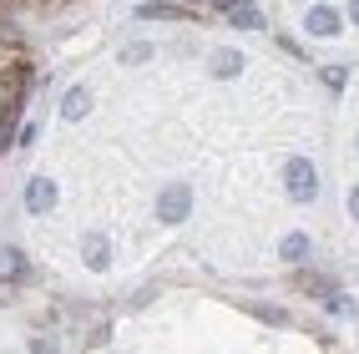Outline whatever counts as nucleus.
<instances>
[{
	"label": "nucleus",
	"instance_id": "14",
	"mask_svg": "<svg viewBox=\"0 0 359 354\" xmlns=\"http://www.w3.org/2000/svg\"><path fill=\"white\" fill-rule=\"evenodd\" d=\"M218 6H238V0H218Z\"/></svg>",
	"mask_w": 359,
	"mask_h": 354
},
{
	"label": "nucleus",
	"instance_id": "5",
	"mask_svg": "<svg viewBox=\"0 0 359 354\" xmlns=\"http://www.w3.org/2000/svg\"><path fill=\"white\" fill-rule=\"evenodd\" d=\"M86 111H91V91H86V86H71L66 102H61V116H66V122H81Z\"/></svg>",
	"mask_w": 359,
	"mask_h": 354
},
{
	"label": "nucleus",
	"instance_id": "12",
	"mask_svg": "<svg viewBox=\"0 0 359 354\" xmlns=\"http://www.w3.org/2000/svg\"><path fill=\"white\" fill-rule=\"evenodd\" d=\"M349 218H359V187L349 193Z\"/></svg>",
	"mask_w": 359,
	"mask_h": 354
},
{
	"label": "nucleus",
	"instance_id": "4",
	"mask_svg": "<svg viewBox=\"0 0 359 354\" xmlns=\"http://www.w3.org/2000/svg\"><path fill=\"white\" fill-rule=\"evenodd\" d=\"M26 207L31 212H51L56 207V182L51 177H31L26 182Z\"/></svg>",
	"mask_w": 359,
	"mask_h": 354
},
{
	"label": "nucleus",
	"instance_id": "3",
	"mask_svg": "<svg viewBox=\"0 0 359 354\" xmlns=\"http://www.w3.org/2000/svg\"><path fill=\"white\" fill-rule=\"evenodd\" d=\"M304 31L309 36H324V41L339 36V11H334V6H314V11L304 15Z\"/></svg>",
	"mask_w": 359,
	"mask_h": 354
},
{
	"label": "nucleus",
	"instance_id": "6",
	"mask_svg": "<svg viewBox=\"0 0 359 354\" xmlns=\"http://www.w3.org/2000/svg\"><path fill=\"white\" fill-rule=\"evenodd\" d=\"M238 71H243V56H238V51H218V56H212V76H238Z\"/></svg>",
	"mask_w": 359,
	"mask_h": 354
},
{
	"label": "nucleus",
	"instance_id": "7",
	"mask_svg": "<svg viewBox=\"0 0 359 354\" xmlns=\"http://www.w3.org/2000/svg\"><path fill=\"white\" fill-rule=\"evenodd\" d=\"M86 264L91 268H107V238H102V233H91V238H86Z\"/></svg>",
	"mask_w": 359,
	"mask_h": 354
},
{
	"label": "nucleus",
	"instance_id": "8",
	"mask_svg": "<svg viewBox=\"0 0 359 354\" xmlns=\"http://www.w3.org/2000/svg\"><path fill=\"white\" fill-rule=\"evenodd\" d=\"M142 15H152V20H172V15H187V11L172 6V0H152V6H142Z\"/></svg>",
	"mask_w": 359,
	"mask_h": 354
},
{
	"label": "nucleus",
	"instance_id": "1",
	"mask_svg": "<svg viewBox=\"0 0 359 354\" xmlns=\"http://www.w3.org/2000/svg\"><path fill=\"white\" fill-rule=\"evenodd\" d=\"M283 187H289L294 203H314V198H319V172H314V162L289 157V162H283Z\"/></svg>",
	"mask_w": 359,
	"mask_h": 354
},
{
	"label": "nucleus",
	"instance_id": "10",
	"mask_svg": "<svg viewBox=\"0 0 359 354\" xmlns=\"http://www.w3.org/2000/svg\"><path fill=\"white\" fill-rule=\"evenodd\" d=\"M233 26H243V31H253V26H258V11H248V6H238V11H233Z\"/></svg>",
	"mask_w": 359,
	"mask_h": 354
},
{
	"label": "nucleus",
	"instance_id": "2",
	"mask_svg": "<svg viewBox=\"0 0 359 354\" xmlns=\"http://www.w3.org/2000/svg\"><path fill=\"white\" fill-rule=\"evenodd\" d=\"M187 212H193V187H187V182L162 187V198H157V218H162V223H182Z\"/></svg>",
	"mask_w": 359,
	"mask_h": 354
},
{
	"label": "nucleus",
	"instance_id": "9",
	"mask_svg": "<svg viewBox=\"0 0 359 354\" xmlns=\"http://www.w3.org/2000/svg\"><path fill=\"white\" fill-rule=\"evenodd\" d=\"M304 253H309V238L304 233H289V238H283V258H289V264H304Z\"/></svg>",
	"mask_w": 359,
	"mask_h": 354
},
{
	"label": "nucleus",
	"instance_id": "13",
	"mask_svg": "<svg viewBox=\"0 0 359 354\" xmlns=\"http://www.w3.org/2000/svg\"><path fill=\"white\" fill-rule=\"evenodd\" d=\"M349 20H354V26H359V0H349Z\"/></svg>",
	"mask_w": 359,
	"mask_h": 354
},
{
	"label": "nucleus",
	"instance_id": "11",
	"mask_svg": "<svg viewBox=\"0 0 359 354\" xmlns=\"http://www.w3.org/2000/svg\"><path fill=\"white\" fill-rule=\"evenodd\" d=\"M324 86L339 91V86H344V66H329V71H324Z\"/></svg>",
	"mask_w": 359,
	"mask_h": 354
}]
</instances>
